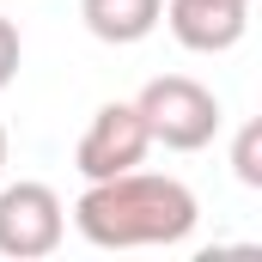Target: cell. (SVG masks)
<instances>
[{
    "label": "cell",
    "instance_id": "6da1fadb",
    "mask_svg": "<svg viewBox=\"0 0 262 262\" xmlns=\"http://www.w3.org/2000/svg\"><path fill=\"white\" fill-rule=\"evenodd\" d=\"M201 201L183 177H159V171H116L85 183V195L73 201V232L98 250H171L195 232Z\"/></svg>",
    "mask_w": 262,
    "mask_h": 262
},
{
    "label": "cell",
    "instance_id": "7a4b0ae2",
    "mask_svg": "<svg viewBox=\"0 0 262 262\" xmlns=\"http://www.w3.org/2000/svg\"><path fill=\"white\" fill-rule=\"evenodd\" d=\"M134 110H140V122L152 134V146H165V152H201V146H213V134H220V98L189 79V73H159V79H146L140 85V98H134Z\"/></svg>",
    "mask_w": 262,
    "mask_h": 262
},
{
    "label": "cell",
    "instance_id": "3957f363",
    "mask_svg": "<svg viewBox=\"0 0 262 262\" xmlns=\"http://www.w3.org/2000/svg\"><path fill=\"white\" fill-rule=\"evenodd\" d=\"M67 238V207L49 183H6L0 189V256L6 262H43Z\"/></svg>",
    "mask_w": 262,
    "mask_h": 262
},
{
    "label": "cell",
    "instance_id": "277c9868",
    "mask_svg": "<svg viewBox=\"0 0 262 262\" xmlns=\"http://www.w3.org/2000/svg\"><path fill=\"white\" fill-rule=\"evenodd\" d=\"M146 152H152V134L140 122L134 98L128 104H98L92 122H85V134H79V146H73V171H79L85 183H98V177L134 171Z\"/></svg>",
    "mask_w": 262,
    "mask_h": 262
},
{
    "label": "cell",
    "instance_id": "5b68a950",
    "mask_svg": "<svg viewBox=\"0 0 262 262\" xmlns=\"http://www.w3.org/2000/svg\"><path fill=\"white\" fill-rule=\"evenodd\" d=\"M159 25H171L189 55H226L250 31V0H165Z\"/></svg>",
    "mask_w": 262,
    "mask_h": 262
},
{
    "label": "cell",
    "instance_id": "8992f818",
    "mask_svg": "<svg viewBox=\"0 0 262 262\" xmlns=\"http://www.w3.org/2000/svg\"><path fill=\"white\" fill-rule=\"evenodd\" d=\"M79 18L98 43L110 49H128V43H146L165 18V0H79Z\"/></svg>",
    "mask_w": 262,
    "mask_h": 262
},
{
    "label": "cell",
    "instance_id": "52a82bcc",
    "mask_svg": "<svg viewBox=\"0 0 262 262\" xmlns=\"http://www.w3.org/2000/svg\"><path fill=\"white\" fill-rule=\"evenodd\" d=\"M232 171H238V183H244V189H262V122H244V128H238Z\"/></svg>",
    "mask_w": 262,
    "mask_h": 262
},
{
    "label": "cell",
    "instance_id": "ba28073f",
    "mask_svg": "<svg viewBox=\"0 0 262 262\" xmlns=\"http://www.w3.org/2000/svg\"><path fill=\"white\" fill-rule=\"evenodd\" d=\"M18 61H25V43H18V25L0 12V92L18 79Z\"/></svg>",
    "mask_w": 262,
    "mask_h": 262
},
{
    "label": "cell",
    "instance_id": "9c48e42d",
    "mask_svg": "<svg viewBox=\"0 0 262 262\" xmlns=\"http://www.w3.org/2000/svg\"><path fill=\"white\" fill-rule=\"evenodd\" d=\"M0 171H6V128H0Z\"/></svg>",
    "mask_w": 262,
    "mask_h": 262
},
{
    "label": "cell",
    "instance_id": "30bf717a",
    "mask_svg": "<svg viewBox=\"0 0 262 262\" xmlns=\"http://www.w3.org/2000/svg\"><path fill=\"white\" fill-rule=\"evenodd\" d=\"M0 6H6V0H0Z\"/></svg>",
    "mask_w": 262,
    "mask_h": 262
}]
</instances>
